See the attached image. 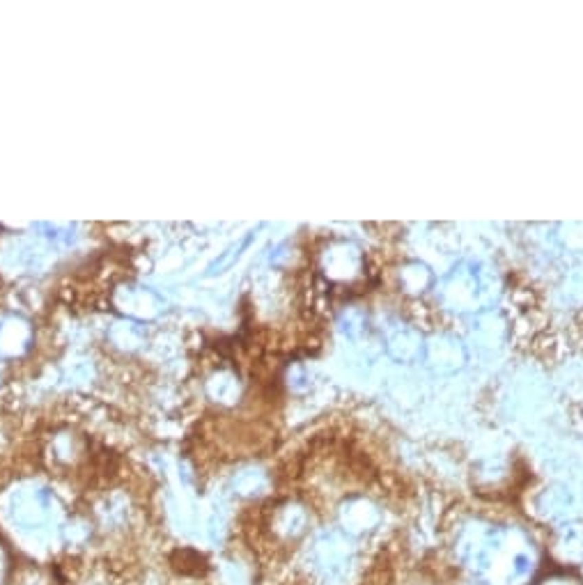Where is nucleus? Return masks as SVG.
<instances>
[{
    "instance_id": "1",
    "label": "nucleus",
    "mask_w": 583,
    "mask_h": 585,
    "mask_svg": "<svg viewBox=\"0 0 583 585\" xmlns=\"http://www.w3.org/2000/svg\"><path fill=\"white\" fill-rule=\"evenodd\" d=\"M172 564H175L182 574L200 576L205 571V560L200 558V553H196V551H177V553L172 556Z\"/></svg>"
}]
</instances>
